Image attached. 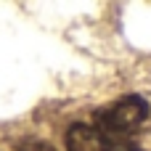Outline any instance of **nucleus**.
<instances>
[{"label":"nucleus","mask_w":151,"mask_h":151,"mask_svg":"<svg viewBox=\"0 0 151 151\" xmlns=\"http://www.w3.org/2000/svg\"><path fill=\"white\" fill-rule=\"evenodd\" d=\"M151 114V106L146 98L141 96H122L106 106H101L93 114V127L109 133V135H119V138H133L138 130L146 127Z\"/></svg>","instance_id":"nucleus-1"},{"label":"nucleus","mask_w":151,"mask_h":151,"mask_svg":"<svg viewBox=\"0 0 151 151\" xmlns=\"http://www.w3.org/2000/svg\"><path fill=\"white\" fill-rule=\"evenodd\" d=\"M66 151H146L130 138L109 135L90 122H77L66 130Z\"/></svg>","instance_id":"nucleus-2"},{"label":"nucleus","mask_w":151,"mask_h":151,"mask_svg":"<svg viewBox=\"0 0 151 151\" xmlns=\"http://www.w3.org/2000/svg\"><path fill=\"white\" fill-rule=\"evenodd\" d=\"M16 151H56V149L50 143L40 141V138H24V141L16 143Z\"/></svg>","instance_id":"nucleus-3"}]
</instances>
